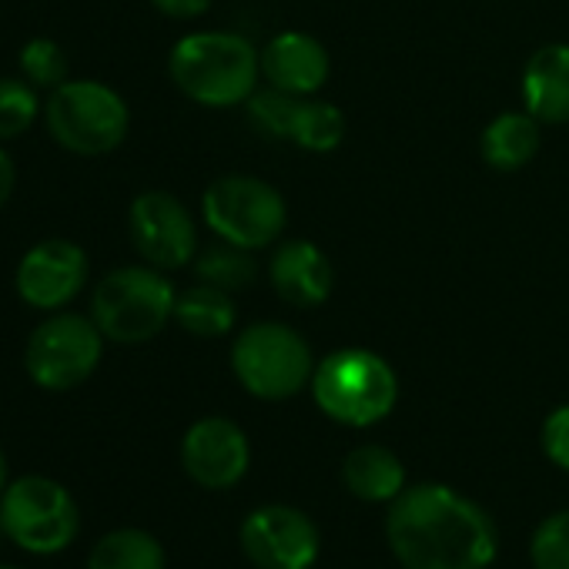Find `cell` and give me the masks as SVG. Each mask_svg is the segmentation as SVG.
<instances>
[{
  "instance_id": "1",
  "label": "cell",
  "mask_w": 569,
  "mask_h": 569,
  "mask_svg": "<svg viewBox=\"0 0 569 569\" xmlns=\"http://www.w3.org/2000/svg\"><path fill=\"white\" fill-rule=\"evenodd\" d=\"M386 539L406 569H486L499 536L482 506L439 486H406L386 516Z\"/></svg>"
},
{
  "instance_id": "2",
  "label": "cell",
  "mask_w": 569,
  "mask_h": 569,
  "mask_svg": "<svg viewBox=\"0 0 569 569\" xmlns=\"http://www.w3.org/2000/svg\"><path fill=\"white\" fill-rule=\"evenodd\" d=\"M168 78L201 108H244L258 91L261 51L234 31H194L171 48Z\"/></svg>"
},
{
  "instance_id": "3",
  "label": "cell",
  "mask_w": 569,
  "mask_h": 569,
  "mask_svg": "<svg viewBox=\"0 0 569 569\" xmlns=\"http://www.w3.org/2000/svg\"><path fill=\"white\" fill-rule=\"evenodd\" d=\"M178 289L154 264H124L108 271L91 292V319L108 342L141 346L174 319Z\"/></svg>"
},
{
  "instance_id": "4",
  "label": "cell",
  "mask_w": 569,
  "mask_h": 569,
  "mask_svg": "<svg viewBox=\"0 0 569 569\" xmlns=\"http://www.w3.org/2000/svg\"><path fill=\"white\" fill-rule=\"evenodd\" d=\"M312 399L332 422L369 429L396 409L399 376L372 349H336L316 366Z\"/></svg>"
},
{
  "instance_id": "5",
  "label": "cell",
  "mask_w": 569,
  "mask_h": 569,
  "mask_svg": "<svg viewBox=\"0 0 569 569\" xmlns=\"http://www.w3.org/2000/svg\"><path fill=\"white\" fill-rule=\"evenodd\" d=\"M316 356L309 339L284 322H251L231 342L238 386L261 402H284L312 386Z\"/></svg>"
},
{
  "instance_id": "6",
  "label": "cell",
  "mask_w": 569,
  "mask_h": 569,
  "mask_svg": "<svg viewBox=\"0 0 569 569\" xmlns=\"http://www.w3.org/2000/svg\"><path fill=\"white\" fill-rule=\"evenodd\" d=\"M44 124L54 144L81 158H101L124 144L131 131L128 101L104 81L68 78L61 88L48 91Z\"/></svg>"
},
{
  "instance_id": "7",
  "label": "cell",
  "mask_w": 569,
  "mask_h": 569,
  "mask_svg": "<svg viewBox=\"0 0 569 569\" xmlns=\"http://www.w3.org/2000/svg\"><path fill=\"white\" fill-rule=\"evenodd\" d=\"M201 218L214 238L248 251L278 244L289 224L281 191L254 174H221L201 194Z\"/></svg>"
},
{
  "instance_id": "8",
  "label": "cell",
  "mask_w": 569,
  "mask_h": 569,
  "mask_svg": "<svg viewBox=\"0 0 569 569\" xmlns=\"http://www.w3.org/2000/svg\"><path fill=\"white\" fill-rule=\"evenodd\" d=\"M74 496L48 476H21L0 496V529L34 556H54L78 536Z\"/></svg>"
},
{
  "instance_id": "9",
  "label": "cell",
  "mask_w": 569,
  "mask_h": 569,
  "mask_svg": "<svg viewBox=\"0 0 569 569\" xmlns=\"http://www.w3.org/2000/svg\"><path fill=\"white\" fill-rule=\"evenodd\" d=\"M104 342L108 339L91 316L54 312L31 332L24 346V369L38 389L71 392L98 372Z\"/></svg>"
},
{
  "instance_id": "10",
  "label": "cell",
  "mask_w": 569,
  "mask_h": 569,
  "mask_svg": "<svg viewBox=\"0 0 569 569\" xmlns=\"http://www.w3.org/2000/svg\"><path fill=\"white\" fill-rule=\"evenodd\" d=\"M128 234L134 251L144 258V264H154L161 271H178L194 261L198 248V224L184 201H178L171 191L151 188L141 191L128 208Z\"/></svg>"
},
{
  "instance_id": "11",
  "label": "cell",
  "mask_w": 569,
  "mask_h": 569,
  "mask_svg": "<svg viewBox=\"0 0 569 569\" xmlns=\"http://www.w3.org/2000/svg\"><path fill=\"white\" fill-rule=\"evenodd\" d=\"M238 539L258 569H312L322 549V536L312 516L278 502L248 512Z\"/></svg>"
},
{
  "instance_id": "12",
  "label": "cell",
  "mask_w": 569,
  "mask_h": 569,
  "mask_svg": "<svg viewBox=\"0 0 569 569\" xmlns=\"http://www.w3.org/2000/svg\"><path fill=\"white\" fill-rule=\"evenodd\" d=\"M88 251L71 238H44L18 261L14 289L38 312H64L88 284Z\"/></svg>"
},
{
  "instance_id": "13",
  "label": "cell",
  "mask_w": 569,
  "mask_h": 569,
  "mask_svg": "<svg viewBox=\"0 0 569 569\" xmlns=\"http://www.w3.org/2000/svg\"><path fill=\"white\" fill-rule=\"evenodd\" d=\"M181 466L204 489H231L251 466L244 429L224 416L198 419L181 439Z\"/></svg>"
},
{
  "instance_id": "14",
  "label": "cell",
  "mask_w": 569,
  "mask_h": 569,
  "mask_svg": "<svg viewBox=\"0 0 569 569\" xmlns=\"http://www.w3.org/2000/svg\"><path fill=\"white\" fill-rule=\"evenodd\" d=\"M271 289L284 306L296 309H319L332 299L336 271L329 254L309 238L278 241L268 261Z\"/></svg>"
},
{
  "instance_id": "15",
  "label": "cell",
  "mask_w": 569,
  "mask_h": 569,
  "mask_svg": "<svg viewBox=\"0 0 569 569\" xmlns=\"http://www.w3.org/2000/svg\"><path fill=\"white\" fill-rule=\"evenodd\" d=\"M332 74L329 48L309 31H281L261 48V78L296 98H316Z\"/></svg>"
},
{
  "instance_id": "16",
  "label": "cell",
  "mask_w": 569,
  "mask_h": 569,
  "mask_svg": "<svg viewBox=\"0 0 569 569\" xmlns=\"http://www.w3.org/2000/svg\"><path fill=\"white\" fill-rule=\"evenodd\" d=\"M522 108L539 124L569 121V44H542L522 68Z\"/></svg>"
},
{
  "instance_id": "17",
  "label": "cell",
  "mask_w": 569,
  "mask_h": 569,
  "mask_svg": "<svg viewBox=\"0 0 569 569\" xmlns=\"http://www.w3.org/2000/svg\"><path fill=\"white\" fill-rule=\"evenodd\" d=\"M342 482L362 502H392L406 489V466L392 449L366 442L346 456Z\"/></svg>"
},
{
  "instance_id": "18",
  "label": "cell",
  "mask_w": 569,
  "mask_h": 569,
  "mask_svg": "<svg viewBox=\"0 0 569 569\" xmlns=\"http://www.w3.org/2000/svg\"><path fill=\"white\" fill-rule=\"evenodd\" d=\"M539 121L522 108V111H502L496 114L479 138L482 161L492 171H519L539 154Z\"/></svg>"
},
{
  "instance_id": "19",
  "label": "cell",
  "mask_w": 569,
  "mask_h": 569,
  "mask_svg": "<svg viewBox=\"0 0 569 569\" xmlns=\"http://www.w3.org/2000/svg\"><path fill=\"white\" fill-rule=\"evenodd\" d=\"M174 322L198 336V339H221L228 332H234L238 326V306L228 292L214 289V284L194 281L191 289L178 292L174 302Z\"/></svg>"
},
{
  "instance_id": "20",
  "label": "cell",
  "mask_w": 569,
  "mask_h": 569,
  "mask_svg": "<svg viewBox=\"0 0 569 569\" xmlns=\"http://www.w3.org/2000/svg\"><path fill=\"white\" fill-rule=\"evenodd\" d=\"M349 134V118L339 104L322 98H302L292 124V144H299L309 154H332L342 148Z\"/></svg>"
},
{
  "instance_id": "21",
  "label": "cell",
  "mask_w": 569,
  "mask_h": 569,
  "mask_svg": "<svg viewBox=\"0 0 569 569\" xmlns=\"http://www.w3.org/2000/svg\"><path fill=\"white\" fill-rule=\"evenodd\" d=\"M88 569H164V549L151 532L124 526L98 539Z\"/></svg>"
},
{
  "instance_id": "22",
  "label": "cell",
  "mask_w": 569,
  "mask_h": 569,
  "mask_svg": "<svg viewBox=\"0 0 569 569\" xmlns=\"http://www.w3.org/2000/svg\"><path fill=\"white\" fill-rule=\"evenodd\" d=\"M191 271H194V278H198V281L214 284V289H221V292H228V296H234V292L248 289V284L258 278L254 251L238 248V244L221 241V238H218L214 244H208L204 251H198V254H194Z\"/></svg>"
},
{
  "instance_id": "23",
  "label": "cell",
  "mask_w": 569,
  "mask_h": 569,
  "mask_svg": "<svg viewBox=\"0 0 569 569\" xmlns=\"http://www.w3.org/2000/svg\"><path fill=\"white\" fill-rule=\"evenodd\" d=\"M299 101L302 98H296V94H284L278 88H264L244 101V118H248L254 134H261L268 141H289Z\"/></svg>"
},
{
  "instance_id": "24",
  "label": "cell",
  "mask_w": 569,
  "mask_h": 569,
  "mask_svg": "<svg viewBox=\"0 0 569 569\" xmlns=\"http://www.w3.org/2000/svg\"><path fill=\"white\" fill-rule=\"evenodd\" d=\"M41 114H44L41 91L31 81L0 78V144L28 134Z\"/></svg>"
},
{
  "instance_id": "25",
  "label": "cell",
  "mask_w": 569,
  "mask_h": 569,
  "mask_svg": "<svg viewBox=\"0 0 569 569\" xmlns=\"http://www.w3.org/2000/svg\"><path fill=\"white\" fill-rule=\"evenodd\" d=\"M21 78L31 81L38 91H54L61 88L68 78H71V64H68V54L58 41L51 38H31L24 48H21Z\"/></svg>"
},
{
  "instance_id": "26",
  "label": "cell",
  "mask_w": 569,
  "mask_h": 569,
  "mask_svg": "<svg viewBox=\"0 0 569 569\" xmlns=\"http://www.w3.org/2000/svg\"><path fill=\"white\" fill-rule=\"evenodd\" d=\"M529 556L536 569H569V509L539 522L529 542Z\"/></svg>"
},
{
  "instance_id": "27",
  "label": "cell",
  "mask_w": 569,
  "mask_h": 569,
  "mask_svg": "<svg viewBox=\"0 0 569 569\" xmlns=\"http://www.w3.org/2000/svg\"><path fill=\"white\" fill-rule=\"evenodd\" d=\"M539 442H542V452L552 466L566 469L569 472V406H556L546 422H542V432H539Z\"/></svg>"
},
{
  "instance_id": "28",
  "label": "cell",
  "mask_w": 569,
  "mask_h": 569,
  "mask_svg": "<svg viewBox=\"0 0 569 569\" xmlns=\"http://www.w3.org/2000/svg\"><path fill=\"white\" fill-rule=\"evenodd\" d=\"M148 4L171 21H194L211 11V0H148Z\"/></svg>"
},
{
  "instance_id": "29",
  "label": "cell",
  "mask_w": 569,
  "mask_h": 569,
  "mask_svg": "<svg viewBox=\"0 0 569 569\" xmlns=\"http://www.w3.org/2000/svg\"><path fill=\"white\" fill-rule=\"evenodd\" d=\"M14 188H18V164H14L11 151L0 144V208L11 201Z\"/></svg>"
},
{
  "instance_id": "30",
  "label": "cell",
  "mask_w": 569,
  "mask_h": 569,
  "mask_svg": "<svg viewBox=\"0 0 569 569\" xmlns=\"http://www.w3.org/2000/svg\"><path fill=\"white\" fill-rule=\"evenodd\" d=\"M4 489H8V456L0 449V496H4Z\"/></svg>"
},
{
  "instance_id": "31",
  "label": "cell",
  "mask_w": 569,
  "mask_h": 569,
  "mask_svg": "<svg viewBox=\"0 0 569 569\" xmlns=\"http://www.w3.org/2000/svg\"><path fill=\"white\" fill-rule=\"evenodd\" d=\"M0 569H18V566H0Z\"/></svg>"
},
{
  "instance_id": "32",
  "label": "cell",
  "mask_w": 569,
  "mask_h": 569,
  "mask_svg": "<svg viewBox=\"0 0 569 569\" xmlns=\"http://www.w3.org/2000/svg\"><path fill=\"white\" fill-rule=\"evenodd\" d=\"M0 536H4V529H0Z\"/></svg>"
}]
</instances>
